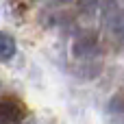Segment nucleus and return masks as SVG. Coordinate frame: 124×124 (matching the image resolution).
<instances>
[{
	"label": "nucleus",
	"mask_w": 124,
	"mask_h": 124,
	"mask_svg": "<svg viewBox=\"0 0 124 124\" xmlns=\"http://www.w3.org/2000/svg\"><path fill=\"white\" fill-rule=\"evenodd\" d=\"M98 52V44H96V37L92 33H83L76 37L74 41V54L78 59H87V57H94Z\"/></svg>",
	"instance_id": "nucleus-1"
},
{
	"label": "nucleus",
	"mask_w": 124,
	"mask_h": 124,
	"mask_svg": "<svg viewBox=\"0 0 124 124\" xmlns=\"http://www.w3.org/2000/svg\"><path fill=\"white\" fill-rule=\"evenodd\" d=\"M22 120V107L15 100L0 102V124H17Z\"/></svg>",
	"instance_id": "nucleus-2"
},
{
	"label": "nucleus",
	"mask_w": 124,
	"mask_h": 124,
	"mask_svg": "<svg viewBox=\"0 0 124 124\" xmlns=\"http://www.w3.org/2000/svg\"><path fill=\"white\" fill-rule=\"evenodd\" d=\"M109 116L116 124H124V89L113 94V98L109 100Z\"/></svg>",
	"instance_id": "nucleus-3"
},
{
	"label": "nucleus",
	"mask_w": 124,
	"mask_h": 124,
	"mask_svg": "<svg viewBox=\"0 0 124 124\" xmlns=\"http://www.w3.org/2000/svg\"><path fill=\"white\" fill-rule=\"evenodd\" d=\"M15 54V39L9 33H0V59H11Z\"/></svg>",
	"instance_id": "nucleus-4"
}]
</instances>
